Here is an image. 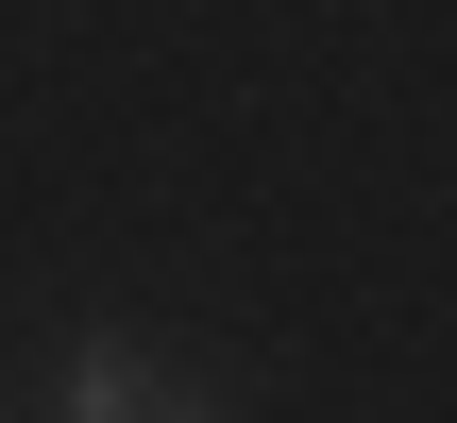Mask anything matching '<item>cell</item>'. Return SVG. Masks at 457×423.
<instances>
[{
    "label": "cell",
    "mask_w": 457,
    "mask_h": 423,
    "mask_svg": "<svg viewBox=\"0 0 457 423\" xmlns=\"http://www.w3.org/2000/svg\"><path fill=\"white\" fill-rule=\"evenodd\" d=\"M153 407H170V373H153L119 322H85V339L51 356V423H153Z\"/></svg>",
    "instance_id": "obj_1"
},
{
    "label": "cell",
    "mask_w": 457,
    "mask_h": 423,
    "mask_svg": "<svg viewBox=\"0 0 457 423\" xmlns=\"http://www.w3.org/2000/svg\"><path fill=\"white\" fill-rule=\"evenodd\" d=\"M153 423H220V407H187V390H170V407H153Z\"/></svg>",
    "instance_id": "obj_2"
}]
</instances>
